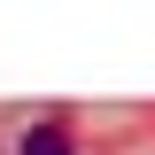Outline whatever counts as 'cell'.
Segmentation results:
<instances>
[{
  "mask_svg": "<svg viewBox=\"0 0 155 155\" xmlns=\"http://www.w3.org/2000/svg\"><path fill=\"white\" fill-rule=\"evenodd\" d=\"M23 155H70V132H62V124H39V132L23 140Z\"/></svg>",
  "mask_w": 155,
  "mask_h": 155,
  "instance_id": "cell-1",
  "label": "cell"
}]
</instances>
